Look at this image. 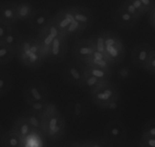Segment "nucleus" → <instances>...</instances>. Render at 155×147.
<instances>
[{
  "label": "nucleus",
  "instance_id": "nucleus-29",
  "mask_svg": "<svg viewBox=\"0 0 155 147\" xmlns=\"http://www.w3.org/2000/svg\"><path fill=\"white\" fill-rule=\"evenodd\" d=\"M141 136L155 137V120H150L143 126Z\"/></svg>",
  "mask_w": 155,
  "mask_h": 147
},
{
  "label": "nucleus",
  "instance_id": "nucleus-38",
  "mask_svg": "<svg viewBox=\"0 0 155 147\" xmlns=\"http://www.w3.org/2000/svg\"><path fill=\"white\" fill-rule=\"evenodd\" d=\"M149 22L150 25L155 29V6L151 11L150 12V15H149Z\"/></svg>",
  "mask_w": 155,
  "mask_h": 147
},
{
  "label": "nucleus",
  "instance_id": "nucleus-26",
  "mask_svg": "<svg viewBox=\"0 0 155 147\" xmlns=\"http://www.w3.org/2000/svg\"><path fill=\"white\" fill-rule=\"evenodd\" d=\"M84 64H89V65H94L97 67H105V68H111L112 65L107 58L104 56L103 53H100L97 50L94 52L93 56H91L90 60Z\"/></svg>",
  "mask_w": 155,
  "mask_h": 147
},
{
  "label": "nucleus",
  "instance_id": "nucleus-8",
  "mask_svg": "<svg viewBox=\"0 0 155 147\" xmlns=\"http://www.w3.org/2000/svg\"><path fill=\"white\" fill-rule=\"evenodd\" d=\"M96 51V44L92 37L76 40L72 46L73 57L77 60L85 63Z\"/></svg>",
  "mask_w": 155,
  "mask_h": 147
},
{
  "label": "nucleus",
  "instance_id": "nucleus-5",
  "mask_svg": "<svg viewBox=\"0 0 155 147\" xmlns=\"http://www.w3.org/2000/svg\"><path fill=\"white\" fill-rule=\"evenodd\" d=\"M53 19L59 32L66 38L76 37L87 30L75 20L68 7L59 10Z\"/></svg>",
  "mask_w": 155,
  "mask_h": 147
},
{
  "label": "nucleus",
  "instance_id": "nucleus-23",
  "mask_svg": "<svg viewBox=\"0 0 155 147\" xmlns=\"http://www.w3.org/2000/svg\"><path fill=\"white\" fill-rule=\"evenodd\" d=\"M85 65V70L92 76L105 81H110L112 77V69L105 68V67H97L94 65Z\"/></svg>",
  "mask_w": 155,
  "mask_h": 147
},
{
  "label": "nucleus",
  "instance_id": "nucleus-27",
  "mask_svg": "<svg viewBox=\"0 0 155 147\" xmlns=\"http://www.w3.org/2000/svg\"><path fill=\"white\" fill-rule=\"evenodd\" d=\"M12 85V80L9 74L0 72V96L5 95L10 91Z\"/></svg>",
  "mask_w": 155,
  "mask_h": 147
},
{
  "label": "nucleus",
  "instance_id": "nucleus-24",
  "mask_svg": "<svg viewBox=\"0 0 155 147\" xmlns=\"http://www.w3.org/2000/svg\"><path fill=\"white\" fill-rule=\"evenodd\" d=\"M22 115L25 117V119L29 123L30 125L34 128V130L42 133L43 115L28 110H27Z\"/></svg>",
  "mask_w": 155,
  "mask_h": 147
},
{
  "label": "nucleus",
  "instance_id": "nucleus-9",
  "mask_svg": "<svg viewBox=\"0 0 155 147\" xmlns=\"http://www.w3.org/2000/svg\"><path fill=\"white\" fill-rule=\"evenodd\" d=\"M127 128L120 120H113L107 123L103 129V137L113 145L120 143L126 139Z\"/></svg>",
  "mask_w": 155,
  "mask_h": 147
},
{
  "label": "nucleus",
  "instance_id": "nucleus-31",
  "mask_svg": "<svg viewBox=\"0 0 155 147\" xmlns=\"http://www.w3.org/2000/svg\"><path fill=\"white\" fill-rule=\"evenodd\" d=\"M144 70H146L150 74L155 76V49L152 52Z\"/></svg>",
  "mask_w": 155,
  "mask_h": 147
},
{
  "label": "nucleus",
  "instance_id": "nucleus-21",
  "mask_svg": "<svg viewBox=\"0 0 155 147\" xmlns=\"http://www.w3.org/2000/svg\"><path fill=\"white\" fill-rule=\"evenodd\" d=\"M34 10L35 9L34 5L28 1H21L17 2L16 12H17L18 20L27 22L31 19Z\"/></svg>",
  "mask_w": 155,
  "mask_h": 147
},
{
  "label": "nucleus",
  "instance_id": "nucleus-16",
  "mask_svg": "<svg viewBox=\"0 0 155 147\" xmlns=\"http://www.w3.org/2000/svg\"><path fill=\"white\" fill-rule=\"evenodd\" d=\"M113 18L115 23L117 25V26L126 30L132 28L139 21V19L123 9L120 8V6L115 12Z\"/></svg>",
  "mask_w": 155,
  "mask_h": 147
},
{
  "label": "nucleus",
  "instance_id": "nucleus-20",
  "mask_svg": "<svg viewBox=\"0 0 155 147\" xmlns=\"http://www.w3.org/2000/svg\"><path fill=\"white\" fill-rule=\"evenodd\" d=\"M0 146L4 147H21L25 146V142L23 138L13 129L6 132Z\"/></svg>",
  "mask_w": 155,
  "mask_h": 147
},
{
  "label": "nucleus",
  "instance_id": "nucleus-36",
  "mask_svg": "<svg viewBox=\"0 0 155 147\" xmlns=\"http://www.w3.org/2000/svg\"><path fill=\"white\" fill-rule=\"evenodd\" d=\"M12 27V25H7L2 23V22H0V41H2L3 40L4 37L8 34Z\"/></svg>",
  "mask_w": 155,
  "mask_h": 147
},
{
  "label": "nucleus",
  "instance_id": "nucleus-15",
  "mask_svg": "<svg viewBox=\"0 0 155 147\" xmlns=\"http://www.w3.org/2000/svg\"><path fill=\"white\" fill-rule=\"evenodd\" d=\"M17 2H5L0 4V22L7 25H12L18 22Z\"/></svg>",
  "mask_w": 155,
  "mask_h": 147
},
{
  "label": "nucleus",
  "instance_id": "nucleus-25",
  "mask_svg": "<svg viewBox=\"0 0 155 147\" xmlns=\"http://www.w3.org/2000/svg\"><path fill=\"white\" fill-rule=\"evenodd\" d=\"M16 56V51L7 46L2 42H0V66L9 63Z\"/></svg>",
  "mask_w": 155,
  "mask_h": 147
},
{
  "label": "nucleus",
  "instance_id": "nucleus-4",
  "mask_svg": "<svg viewBox=\"0 0 155 147\" xmlns=\"http://www.w3.org/2000/svg\"><path fill=\"white\" fill-rule=\"evenodd\" d=\"M104 53L112 66L122 63L126 56V46L122 37L113 31H103Z\"/></svg>",
  "mask_w": 155,
  "mask_h": 147
},
{
  "label": "nucleus",
  "instance_id": "nucleus-28",
  "mask_svg": "<svg viewBox=\"0 0 155 147\" xmlns=\"http://www.w3.org/2000/svg\"><path fill=\"white\" fill-rule=\"evenodd\" d=\"M49 103H50V100L44 101H27V110L43 115Z\"/></svg>",
  "mask_w": 155,
  "mask_h": 147
},
{
  "label": "nucleus",
  "instance_id": "nucleus-40",
  "mask_svg": "<svg viewBox=\"0 0 155 147\" xmlns=\"http://www.w3.org/2000/svg\"><path fill=\"white\" fill-rule=\"evenodd\" d=\"M0 97H1V96H0Z\"/></svg>",
  "mask_w": 155,
  "mask_h": 147
},
{
  "label": "nucleus",
  "instance_id": "nucleus-3",
  "mask_svg": "<svg viewBox=\"0 0 155 147\" xmlns=\"http://www.w3.org/2000/svg\"><path fill=\"white\" fill-rule=\"evenodd\" d=\"M89 96L92 102L100 109L115 110L120 104V89L110 81L89 94Z\"/></svg>",
  "mask_w": 155,
  "mask_h": 147
},
{
  "label": "nucleus",
  "instance_id": "nucleus-12",
  "mask_svg": "<svg viewBox=\"0 0 155 147\" xmlns=\"http://www.w3.org/2000/svg\"><path fill=\"white\" fill-rule=\"evenodd\" d=\"M60 32H59L57 26L55 24L53 19H52L50 23L45 28H44L42 30L39 31L38 36L37 37V38L38 40L39 43L41 45L45 59L46 55H47L50 45L53 43L54 38Z\"/></svg>",
  "mask_w": 155,
  "mask_h": 147
},
{
  "label": "nucleus",
  "instance_id": "nucleus-35",
  "mask_svg": "<svg viewBox=\"0 0 155 147\" xmlns=\"http://www.w3.org/2000/svg\"><path fill=\"white\" fill-rule=\"evenodd\" d=\"M129 1L135 6V8L136 9L137 11L140 13L141 16H143L145 13H147L145 8H144V5H142V3L140 2L139 0H129Z\"/></svg>",
  "mask_w": 155,
  "mask_h": 147
},
{
  "label": "nucleus",
  "instance_id": "nucleus-34",
  "mask_svg": "<svg viewBox=\"0 0 155 147\" xmlns=\"http://www.w3.org/2000/svg\"><path fill=\"white\" fill-rule=\"evenodd\" d=\"M84 110V108H83L82 104L80 102H75L74 103V107L71 108V111H72V113L74 115V116H75L76 118H80L81 116H82L83 111Z\"/></svg>",
  "mask_w": 155,
  "mask_h": 147
},
{
  "label": "nucleus",
  "instance_id": "nucleus-19",
  "mask_svg": "<svg viewBox=\"0 0 155 147\" xmlns=\"http://www.w3.org/2000/svg\"><path fill=\"white\" fill-rule=\"evenodd\" d=\"M14 130H15L24 139L25 142V146H26V141L36 130H34L32 127L30 125L29 123L27 121L25 117L23 115H21L20 117L17 118L15 121L14 124H13L12 127Z\"/></svg>",
  "mask_w": 155,
  "mask_h": 147
},
{
  "label": "nucleus",
  "instance_id": "nucleus-13",
  "mask_svg": "<svg viewBox=\"0 0 155 147\" xmlns=\"http://www.w3.org/2000/svg\"><path fill=\"white\" fill-rule=\"evenodd\" d=\"M53 17L49 10L45 9H38L34 10L31 19L27 22V23L32 29L39 32L50 23Z\"/></svg>",
  "mask_w": 155,
  "mask_h": 147
},
{
  "label": "nucleus",
  "instance_id": "nucleus-7",
  "mask_svg": "<svg viewBox=\"0 0 155 147\" xmlns=\"http://www.w3.org/2000/svg\"><path fill=\"white\" fill-rule=\"evenodd\" d=\"M23 97L27 101H44L49 100V91L41 81L31 80L23 88Z\"/></svg>",
  "mask_w": 155,
  "mask_h": 147
},
{
  "label": "nucleus",
  "instance_id": "nucleus-2",
  "mask_svg": "<svg viewBox=\"0 0 155 147\" xmlns=\"http://www.w3.org/2000/svg\"><path fill=\"white\" fill-rule=\"evenodd\" d=\"M15 56L22 66L31 70H37L46 60L38 40L34 37H24Z\"/></svg>",
  "mask_w": 155,
  "mask_h": 147
},
{
  "label": "nucleus",
  "instance_id": "nucleus-30",
  "mask_svg": "<svg viewBox=\"0 0 155 147\" xmlns=\"http://www.w3.org/2000/svg\"><path fill=\"white\" fill-rule=\"evenodd\" d=\"M120 8L123 9H125L126 11H127L128 12H129L130 14H132V15L136 17L137 19H140V18L141 17L140 13L137 11V9L135 8V6L129 2V0H123V2H121V4H120Z\"/></svg>",
  "mask_w": 155,
  "mask_h": 147
},
{
  "label": "nucleus",
  "instance_id": "nucleus-39",
  "mask_svg": "<svg viewBox=\"0 0 155 147\" xmlns=\"http://www.w3.org/2000/svg\"><path fill=\"white\" fill-rule=\"evenodd\" d=\"M6 132L7 130H5V127L2 124H0V145H1V143H2V140H3V138L5 136Z\"/></svg>",
  "mask_w": 155,
  "mask_h": 147
},
{
  "label": "nucleus",
  "instance_id": "nucleus-18",
  "mask_svg": "<svg viewBox=\"0 0 155 147\" xmlns=\"http://www.w3.org/2000/svg\"><path fill=\"white\" fill-rule=\"evenodd\" d=\"M65 146H79V147H101L111 146L113 144L108 140L103 138H94V139H80V140L68 141L62 144Z\"/></svg>",
  "mask_w": 155,
  "mask_h": 147
},
{
  "label": "nucleus",
  "instance_id": "nucleus-6",
  "mask_svg": "<svg viewBox=\"0 0 155 147\" xmlns=\"http://www.w3.org/2000/svg\"><path fill=\"white\" fill-rule=\"evenodd\" d=\"M85 73V65L84 63L74 60L67 63L62 70V76L69 85L80 88Z\"/></svg>",
  "mask_w": 155,
  "mask_h": 147
},
{
  "label": "nucleus",
  "instance_id": "nucleus-32",
  "mask_svg": "<svg viewBox=\"0 0 155 147\" xmlns=\"http://www.w3.org/2000/svg\"><path fill=\"white\" fill-rule=\"evenodd\" d=\"M138 145L142 147H155V137L141 136Z\"/></svg>",
  "mask_w": 155,
  "mask_h": 147
},
{
  "label": "nucleus",
  "instance_id": "nucleus-37",
  "mask_svg": "<svg viewBox=\"0 0 155 147\" xmlns=\"http://www.w3.org/2000/svg\"><path fill=\"white\" fill-rule=\"evenodd\" d=\"M145 8L147 12H150L155 6V0H139Z\"/></svg>",
  "mask_w": 155,
  "mask_h": 147
},
{
  "label": "nucleus",
  "instance_id": "nucleus-10",
  "mask_svg": "<svg viewBox=\"0 0 155 147\" xmlns=\"http://www.w3.org/2000/svg\"><path fill=\"white\" fill-rule=\"evenodd\" d=\"M66 39L61 33L56 36L46 55V60L59 63L65 59L67 53Z\"/></svg>",
  "mask_w": 155,
  "mask_h": 147
},
{
  "label": "nucleus",
  "instance_id": "nucleus-14",
  "mask_svg": "<svg viewBox=\"0 0 155 147\" xmlns=\"http://www.w3.org/2000/svg\"><path fill=\"white\" fill-rule=\"evenodd\" d=\"M72 15L86 29L90 28L94 22V15L89 8L85 6H68Z\"/></svg>",
  "mask_w": 155,
  "mask_h": 147
},
{
  "label": "nucleus",
  "instance_id": "nucleus-22",
  "mask_svg": "<svg viewBox=\"0 0 155 147\" xmlns=\"http://www.w3.org/2000/svg\"><path fill=\"white\" fill-rule=\"evenodd\" d=\"M23 38L24 36L22 35L21 33L19 31H18L17 29L12 27L11 29L8 32V34H6V36L4 37V39L2 41L0 42H2L5 44H6L7 46L14 49L16 51L17 48L18 47L20 43H21Z\"/></svg>",
  "mask_w": 155,
  "mask_h": 147
},
{
  "label": "nucleus",
  "instance_id": "nucleus-1",
  "mask_svg": "<svg viewBox=\"0 0 155 147\" xmlns=\"http://www.w3.org/2000/svg\"><path fill=\"white\" fill-rule=\"evenodd\" d=\"M65 117L57 106L50 101L43 115L42 133L48 140L57 142L65 136Z\"/></svg>",
  "mask_w": 155,
  "mask_h": 147
},
{
  "label": "nucleus",
  "instance_id": "nucleus-11",
  "mask_svg": "<svg viewBox=\"0 0 155 147\" xmlns=\"http://www.w3.org/2000/svg\"><path fill=\"white\" fill-rule=\"evenodd\" d=\"M153 50L151 45L146 42L136 44L131 53L132 63L138 68L144 69Z\"/></svg>",
  "mask_w": 155,
  "mask_h": 147
},
{
  "label": "nucleus",
  "instance_id": "nucleus-17",
  "mask_svg": "<svg viewBox=\"0 0 155 147\" xmlns=\"http://www.w3.org/2000/svg\"><path fill=\"white\" fill-rule=\"evenodd\" d=\"M108 82H110V81L102 80L99 78H97L92 75L89 74L85 70L84 79H83L82 83L80 86V88L87 94H91L94 91H96L97 88H99L100 87H101Z\"/></svg>",
  "mask_w": 155,
  "mask_h": 147
},
{
  "label": "nucleus",
  "instance_id": "nucleus-33",
  "mask_svg": "<svg viewBox=\"0 0 155 147\" xmlns=\"http://www.w3.org/2000/svg\"><path fill=\"white\" fill-rule=\"evenodd\" d=\"M117 76L121 80H126L129 78H130L131 75H132V71H131L130 68L128 67H120L117 71Z\"/></svg>",
  "mask_w": 155,
  "mask_h": 147
}]
</instances>
